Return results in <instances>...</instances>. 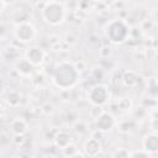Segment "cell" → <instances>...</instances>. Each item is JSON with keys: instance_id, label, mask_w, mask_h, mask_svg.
<instances>
[{"instance_id": "44dd1931", "label": "cell", "mask_w": 158, "mask_h": 158, "mask_svg": "<svg viewBox=\"0 0 158 158\" xmlns=\"http://www.w3.org/2000/svg\"><path fill=\"white\" fill-rule=\"evenodd\" d=\"M2 89H4V81H2V79L0 78V91H2Z\"/></svg>"}, {"instance_id": "52a82bcc", "label": "cell", "mask_w": 158, "mask_h": 158, "mask_svg": "<svg viewBox=\"0 0 158 158\" xmlns=\"http://www.w3.org/2000/svg\"><path fill=\"white\" fill-rule=\"evenodd\" d=\"M115 126V118L109 112H102L96 120V128L100 132H107Z\"/></svg>"}, {"instance_id": "3957f363", "label": "cell", "mask_w": 158, "mask_h": 158, "mask_svg": "<svg viewBox=\"0 0 158 158\" xmlns=\"http://www.w3.org/2000/svg\"><path fill=\"white\" fill-rule=\"evenodd\" d=\"M105 35L112 43L118 44L128 38L130 27L123 20H112L107 23L105 28Z\"/></svg>"}, {"instance_id": "ba28073f", "label": "cell", "mask_w": 158, "mask_h": 158, "mask_svg": "<svg viewBox=\"0 0 158 158\" xmlns=\"http://www.w3.org/2000/svg\"><path fill=\"white\" fill-rule=\"evenodd\" d=\"M143 148L148 154L156 153L158 149V137L156 133H148L143 138Z\"/></svg>"}, {"instance_id": "30bf717a", "label": "cell", "mask_w": 158, "mask_h": 158, "mask_svg": "<svg viewBox=\"0 0 158 158\" xmlns=\"http://www.w3.org/2000/svg\"><path fill=\"white\" fill-rule=\"evenodd\" d=\"M54 142H56V146H57V147L64 149L67 146L70 144V136H69V133L62 131V132L57 133V136H56V138H54Z\"/></svg>"}, {"instance_id": "9a60e30c", "label": "cell", "mask_w": 158, "mask_h": 158, "mask_svg": "<svg viewBox=\"0 0 158 158\" xmlns=\"http://www.w3.org/2000/svg\"><path fill=\"white\" fill-rule=\"evenodd\" d=\"M128 158H151V156L144 151H133L130 153Z\"/></svg>"}, {"instance_id": "e0dca14e", "label": "cell", "mask_w": 158, "mask_h": 158, "mask_svg": "<svg viewBox=\"0 0 158 158\" xmlns=\"http://www.w3.org/2000/svg\"><path fill=\"white\" fill-rule=\"evenodd\" d=\"M63 151H64V153H65V156H67V157H70V156H73V154L78 153V151H77L75 146H73V144H69V146H67V147H65Z\"/></svg>"}, {"instance_id": "2e32d148", "label": "cell", "mask_w": 158, "mask_h": 158, "mask_svg": "<svg viewBox=\"0 0 158 158\" xmlns=\"http://www.w3.org/2000/svg\"><path fill=\"white\" fill-rule=\"evenodd\" d=\"M128 157H130V152L126 151V149H123V148L116 151L114 153V156H112V158H128Z\"/></svg>"}, {"instance_id": "6da1fadb", "label": "cell", "mask_w": 158, "mask_h": 158, "mask_svg": "<svg viewBox=\"0 0 158 158\" xmlns=\"http://www.w3.org/2000/svg\"><path fill=\"white\" fill-rule=\"evenodd\" d=\"M52 79L56 86L67 90L77 84L79 79V70L74 64L69 62H62L54 68Z\"/></svg>"}, {"instance_id": "9c48e42d", "label": "cell", "mask_w": 158, "mask_h": 158, "mask_svg": "<svg viewBox=\"0 0 158 158\" xmlns=\"http://www.w3.org/2000/svg\"><path fill=\"white\" fill-rule=\"evenodd\" d=\"M84 151L89 157H96L101 151V144L98 139L91 137L84 143Z\"/></svg>"}, {"instance_id": "ffe728a7", "label": "cell", "mask_w": 158, "mask_h": 158, "mask_svg": "<svg viewBox=\"0 0 158 158\" xmlns=\"http://www.w3.org/2000/svg\"><path fill=\"white\" fill-rule=\"evenodd\" d=\"M4 7H5V2H2V1H0V14H1V11L4 10Z\"/></svg>"}, {"instance_id": "8992f818", "label": "cell", "mask_w": 158, "mask_h": 158, "mask_svg": "<svg viewBox=\"0 0 158 158\" xmlns=\"http://www.w3.org/2000/svg\"><path fill=\"white\" fill-rule=\"evenodd\" d=\"M44 57H46V52L38 47V46H32L30 47L26 53H25V59L31 64V65H40L43 63L44 60Z\"/></svg>"}, {"instance_id": "5bb4252c", "label": "cell", "mask_w": 158, "mask_h": 158, "mask_svg": "<svg viewBox=\"0 0 158 158\" xmlns=\"http://www.w3.org/2000/svg\"><path fill=\"white\" fill-rule=\"evenodd\" d=\"M20 100H21V96H20V94L16 93V91H12V93H10V94L7 95V101H9V104H10L11 106L19 105V104H20Z\"/></svg>"}, {"instance_id": "d6986e66", "label": "cell", "mask_w": 158, "mask_h": 158, "mask_svg": "<svg viewBox=\"0 0 158 158\" xmlns=\"http://www.w3.org/2000/svg\"><path fill=\"white\" fill-rule=\"evenodd\" d=\"M68 158H85V157L81 156L80 153H75V154H73V156H70V157H68Z\"/></svg>"}, {"instance_id": "8fae6325", "label": "cell", "mask_w": 158, "mask_h": 158, "mask_svg": "<svg viewBox=\"0 0 158 158\" xmlns=\"http://www.w3.org/2000/svg\"><path fill=\"white\" fill-rule=\"evenodd\" d=\"M11 131L16 135V136H22L26 131H27V125L23 120L17 118L11 123Z\"/></svg>"}, {"instance_id": "277c9868", "label": "cell", "mask_w": 158, "mask_h": 158, "mask_svg": "<svg viewBox=\"0 0 158 158\" xmlns=\"http://www.w3.org/2000/svg\"><path fill=\"white\" fill-rule=\"evenodd\" d=\"M14 36L15 38L21 42V43H28L31 41H33L35 36H36V28L31 22H21L17 23L15 26L14 30Z\"/></svg>"}, {"instance_id": "5b68a950", "label": "cell", "mask_w": 158, "mask_h": 158, "mask_svg": "<svg viewBox=\"0 0 158 158\" xmlns=\"http://www.w3.org/2000/svg\"><path fill=\"white\" fill-rule=\"evenodd\" d=\"M109 99H110V91L102 84L94 85L88 93V100L95 106H101L106 104Z\"/></svg>"}, {"instance_id": "7a4b0ae2", "label": "cell", "mask_w": 158, "mask_h": 158, "mask_svg": "<svg viewBox=\"0 0 158 158\" xmlns=\"http://www.w3.org/2000/svg\"><path fill=\"white\" fill-rule=\"evenodd\" d=\"M41 12H42V19L52 26L60 25L65 19V7L63 6V4L58 1L44 2Z\"/></svg>"}, {"instance_id": "ac0fdd59", "label": "cell", "mask_w": 158, "mask_h": 158, "mask_svg": "<svg viewBox=\"0 0 158 158\" xmlns=\"http://www.w3.org/2000/svg\"><path fill=\"white\" fill-rule=\"evenodd\" d=\"M131 105H132V102H131V100H128V99H122L120 102H118V106H120V109H122V110H128L130 107H131Z\"/></svg>"}, {"instance_id": "4fadbf2b", "label": "cell", "mask_w": 158, "mask_h": 158, "mask_svg": "<svg viewBox=\"0 0 158 158\" xmlns=\"http://www.w3.org/2000/svg\"><path fill=\"white\" fill-rule=\"evenodd\" d=\"M138 79H139V78H138L133 72H126V73L123 74V78H122L125 85H126V86H130V88L136 86V85L138 84Z\"/></svg>"}, {"instance_id": "7c38bea8", "label": "cell", "mask_w": 158, "mask_h": 158, "mask_svg": "<svg viewBox=\"0 0 158 158\" xmlns=\"http://www.w3.org/2000/svg\"><path fill=\"white\" fill-rule=\"evenodd\" d=\"M16 69L20 74L22 75H30L32 73V69H33V65H31L26 59H21L16 63Z\"/></svg>"}]
</instances>
